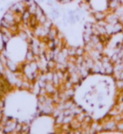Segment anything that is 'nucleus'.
<instances>
[{
    "label": "nucleus",
    "instance_id": "nucleus-10",
    "mask_svg": "<svg viewBox=\"0 0 123 134\" xmlns=\"http://www.w3.org/2000/svg\"><path fill=\"white\" fill-rule=\"evenodd\" d=\"M3 40H2V39H0V50H1V49H3ZM3 44H4V43H3Z\"/></svg>",
    "mask_w": 123,
    "mask_h": 134
},
{
    "label": "nucleus",
    "instance_id": "nucleus-6",
    "mask_svg": "<svg viewBox=\"0 0 123 134\" xmlns=\"http://www.w3.org/2000/svg\"><path fill=\"white\" fill-rule=\"evenodd\" d=\"M26 58L28 60H31L32 58H33V53H31V52H29L26 55Z\"/></svg>",
    "mask_w": 123,
    "mask_h": 134
},
{
    "label": "nucleus",
    "instance_id": "nucleus-4",
    "mask_svg": "<svg viewBox=\"0 0 123 134\" xmlns=\"http://www.w3.org/2000/svg\"><path fill=\"white\" fill-rule=\"evenodd\" d=\"M43 14H43V11H42L41 8L40 7H37V9H36V11L35 13V16L37 18V19L40 18L41 16H42Z\"/></svg>",
    "mask_w": 123,
    "mask_h": 134
},
{
    "label": "nucleus",
    "instance_id": "nucleus-5",
    "mask_svg": "<svg viewBox=\"0 0 123 134\" xmlns=\"http://www.w3.org/2000/svg\"><path fill=\"white\" fill-rule=\"evenodd\" d=\"M38 20L40 21V23H46V21L47 20V19H46V17L45 16V14H43L42 16H41L40 18L38 19Z\"/></svg>",
    "mask_w": 123,
    "mask_h": 134
},
{
    "label": "nucleus",
    "instance_id": "nucleus-2",
    "mask_svg": "<svg viewBox=\"0 0 123 134\" xmlns=\"http://www.w3.org/2000/svg\"><path fill=\"white\" fill-rule=\"evenodd\" d=\"M31 13L26 9L25 11H24L22 14V19L25 21V22H27L29 19H31Z\"/></svg>",
    "mask_w": 123,
    "mask_h": 134
},
{
    "label": "nucleus",
    "instance_id": "nucleus-14",
    "mask_svg": "<svg viewBox=\"0 0 123 134\" xmlns=\"http://www.w3.org/2000/svg\"><path fill=\"white\" fill-rule=\"evenodd\" d=\"M0 116H1V113H0Z\"/></svg>",
    "mask_w": 123,
    "mask_h": 134
},
{
    "label": "nucleus",
    "instance_id": "nucleus-13",
    "mask_svg": "<svg viewBox=\"0 0 123 134\" xmlns=\"http://www.w3.org/2000/svg\"><path fill=\"white\" fill-rule=\"evenodd\" d=\"M3 106H4L3 102V101H0V107H3Z\"/></svg>",
    "mask_w": 123,
    "mask_h": 134
},
{
    "label": "nucleus",
    "instance_id": "nucleus-3",
    "mask_svg": "<svg viewBox=\"0 0 123 134\" xmlns=\"http://www.w3.org/2000/svg\"><path fill=\"white\" fill-rule=\"evenodd\" d=\"M1 25L4 28H7V29H11L12 27H13V24L7 22V21H5L3 19H2V21H1Z\"/></svg>",
    "mask_w": 123,
    "mask_h": 134
},
{
    "label": "nucleus",
    "instance_id": "nucleus-9",
    "mask_svg": "<svg viewBox=\"0 0 123 134\" xmlns=\"http://www.w3.org/2000/svg\"><path fill=\"white\" fill-rule=\"evenodd\" d=\"M53 81H54V83H55V84H57V83H58V81H57V75H54Z\"/></svg>",
    "mask_w": 123,
    "mask_h": 134
},
{
    "label": "nucleus",
    "instance_id": "nucleus-11",
    "mask_svg": "<svg viewBox=\"0 0 123 134\" xmlns=\"http://www.w3.org/2000/svg\"><path fill=\"white\" fill-rule=\"evenodd\" d=\"M3 67L2 66L1 60H0V73H3Z\"/></svg>",
    "mask_w": 123,
    "mask_h": 134
},
{
    "label": "nucleus",
    "instance_id": "nucleus-12",
    "mask_svg": "<svg viewBox=\"0 0 123 134\" xmlns=\"http://www.w3.org/2000/svg\"><path fill=\"white\" fill-rule=\"evenodd\" d=\"M72 0H62V3H69V2H71Z\"/></svg>",
    "mask_w": 123,
    "mask_h": 134
},
{
    "label": "nucleus",
    "instance_id": "nucleus-1",
    "mask_svg": "<svg viewBox=\"0 0 123 134\" xmlns=\"http://www.w3.org/2000/svg\"><path fill=\"white\" fill-rule=\"evenodd\" d=\"M37 7H38V5L36 4V3H34L33 4H31V5H30V6H28L27 7V10L29 11L30 13H31V14H34L35 15V13L36 11V9H37Z\"/></svg>",
    "mask_w": 123,
    "mask_h": 134
},
{
    "label": "nucleus",
    "instance_id": "nucleus-7",
    "mask_svg": "<svg viewBox=\"0 0 123 134\" xmlns=\"http://www.w3.org/2000/svg\"><path fill=\"white\" fill-rule=\"evenodd\" d=\"M46 90H47V91H48V92L53 91V86H46Z\"/></svg>",
    "mask_w": 123,
    "mask_h": 134
},
{
    "label": "nucleus",
    "instance_id": "nucleus-8",
    "mask_svg": "<svg viewBox=\"0 0 123 134\" xmlns=\"http://www.w3.org/2000/svg\"><path fill=\"white\" fill-rule=\"evenodd\" d=\"M71 119H72V117H71V116H68V117H66L65 119H64L63 122H65V123H68V122H71Z\"/></svg>",
    "mask_w": 123,
    "mask_h": 134
}]
</instances>
